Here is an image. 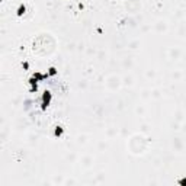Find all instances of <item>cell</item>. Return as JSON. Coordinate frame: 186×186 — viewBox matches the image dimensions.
<instances>
[{
    "label": "cell",
    "instance_id": "4",
    "mask_svg": "<svg viewBox=\"0 0 186 186\" xmlns=\"http://www.w3.org/2000/svg\"><path fill=\"white\" fill-rule=\"evenodd\" d=\"M34 77H35L36 80H42V79H45V77H47V74H45V76H42L41 73H35V74H34Z\"/></svg>",
    "mask_w": 186,
    "mask_h": 186
},
{
    "label": "cell",
    "instance_id": "5",
    "mask_svg": "<svg viewBox=\"0 0 186 186\" xmlns=\"http://www.w3.org/2000/svg\"><path fill=\"white\" fill-rule=\"evenodd\" d=\"M48 73H49V74H51V76H54V74H55V73H57V70H55V69H54V67H51V69H49V71H48Z\"/></svg>",
    "mask_w": 186,
    "mask_h": 186
},
{
    "label": "cell",
    "instance_id": "3",
    "mask_svg": "<svg viewBox=\"0 0 186 186\" xmlns=\"http://www.w3.org/2000/svg\"><path fill=\"white\" fill-rule=\"evenodd\" d=\"M25 10H26V6H25V5H21V6L18 8V12H16V15H18V16H22V15L25 13Z\"/></svg>",
    "mask_w": 186,
    "mask_h": 186
},
{
    "label": "cell",
    "instance_id": "6",
    "mask_svg": "<svg viewBox=\"0 0 186 186\" xmlns=\"http://www.w3.org/2000/svg\"><path fill=\"white\" fill-rule=\"evenodd\" d=\"M179 183H180L182 186H186V177H183V179H180V180H179Z\"/></svg>",
    "mask_w": 186,
    "mask_h": 186
},
{
    "label": "cell",
    "instance_id": "2",
    "mask_svg": "<svg viewBox=\"0 0 186 186\" xmlns=\"http://www.w3.org/2000/svg\"><path fill=\"white\" fill-rule=\"evenodd\" d=\"M63 134H64V128L63 127H55V131H54L55 137H63Z\"/></svg>",
    "mask_w": 186,
    "mask_h": 186
},
{
    "label": "cell",
    "instance_id": "1",
    "mask_svg": "<svg viewBox=\"0 0 186 186\" xmlns=\"http://www.w3.org/2000/svg\"><path fill=\"white\" fill-rule=\"evenodd\" d=\"M49 103H51V92L45 90V92L42 93V111H45Z\"/></svg>",
    "mask_w": 186,
    "mask_h": 186
}]
</instances>
